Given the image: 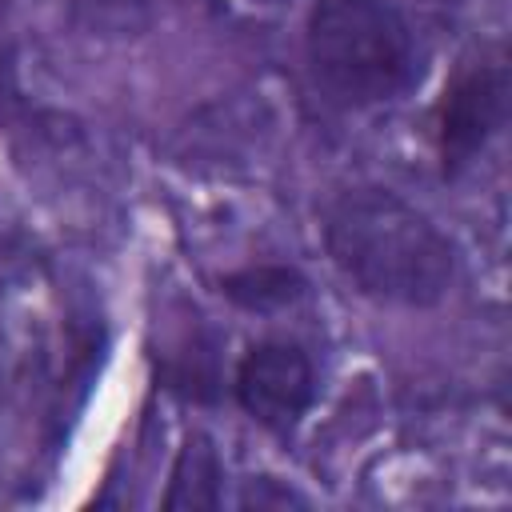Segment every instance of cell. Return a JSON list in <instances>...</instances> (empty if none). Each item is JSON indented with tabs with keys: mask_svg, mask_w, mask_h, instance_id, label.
Returning <instances> with one entry per match:
<instances>
[{
	"mask_svg": "<svg viewBox=\"0 0 512 512\" xmlns=\"http://www.w3.org/2000/svg\"><path fill=\"white\" fill-rule=\"evenodd\" d=\"M324 252L376 304L432 308L452 292L456 244L412 200L384 184H352L324 204Z\"/></svg>",
	"mask_w": 512,
	"mask_h": 512,
	"instance_id": "1",
	"label": "cell"
},
{
	"mask_svg": "<svg viewBox=\"0 0 512 512\" xmlns=\"http://www.w3.org/2000/svg\"><path fill=\"white\" fill-rule=\"evenodd\" d=\"M304 64L336 108H372L416 80V40L388 0H316L304 20Z\"/></svg>",
	"mask_w": 512,
	"mask_h": 512,
	"instance_id": "2",
	"label": "cell"
},
{
	"mask_svg": "<svg viewBox=\"0 0 512 512\" xmlns=\"http://www.w3.org/2000/svg\"><path fill=\"white\" fill-rule=\"evenodd\" d=\"M436 4H452V0H436Z\"/></svg>",
	"mask_w": 512,
	"mask_h": 512,
	"instance_id": "9",
	"label": "cell"
},
{
	"mask_svg": "<svg viewBox=\"0 0 512 512\" xmlns=\"http://www.w3.org/2000/svg\"><path fill=\"white\" fill-rule=\"evenodd\" d=\"M260 4H276V0H260Z\"/></svg>",
	"mask_w": 512,
	"mask_h": 512,
	"instance_id": "8",
	"label": "cell"
},
{
	"mask_svg": "<svg viewBox=\"0 0 512 512\" xmlns=\"http://www.w3.org/2000/svg\"><path fill=\"white\" fill-rule=\"evenodd\" d=\"M308 280L288 264H244L236 272L220 276V296L232 300L244 312H280L304 296Z\"/></svg>",
	"mask_w": 512,
	"mask_h": 512,
	"instance_id": "7",
	"label": "cell"
},
{
	"mask_svg": "<svg viewBox=\"0 0 512 512\" xmlns=\"http://www.w3.org/2000/svg\"><path fill=\"white\" fill-rule=\"evenodd\" d=\"M232 396L260 428L292 436L316 400V368L296 340H256L232 376Z\"/></svg>",
	"mask_w": 512,
	"mask_h": 512,
	"instance_id": "4",
	"label": "cell"
},
{
	"mask_svg": "<svg viewBox=\"0 0 512 512\" xmlns=\"http://www.w3.org/2000/svg\"><path fill=\"white\" fill-rule=\"evenodd\" d=\"M508 92L512 72L504 52L480 48L456 60L432 108V144L444 176H460L496 140V132L508 120Z\"/></svg>",
	"mask_w": 512,
	"mask_h": 512,
	"instance_id": "3",
	"label": "cell"
},
{
	"mask_svg": "<svg viewBox=\"0 0 512 512\" xmlns=\"http://www.w3.org/2000/svg\"><path fill=\"white\" fill-rule=\"evenodd\" d=\"M224 468L204 432H192L172 464V480L164 492V508H220L224 500Z\"/></svg>",
	"mask_w": 512,
	"mask_h": 512,
	"instance_id": "6",
	"label": "cell"
},
{
	"mask_svg": "<svg viewBox=\"0 0 512 512\" xmlns=\"http://www.w3.org/2000/svg\"><path fill=\"white\" fill-rule=\"evenodd\" d=\"M156 380L164 392L192 400V404H212L220 400V348L212 332L204 328H184L160 356H156Z\"/></svg>",
	"mask_w": 512,
	"mask_h": 512,
	"instance_id": "5",
	"label": "cell"
},
{
	"mask_svg": "<svg viewBox=\"0 0 512 512\" xmlns=\"http://www.w3.org/2000/svg\"><path fill=\"white\" fill-rule=\"evenodd\" d=\"M0 4H4V0H0Z\"/></svg>",
	"mask_w": 512,
	"mask_h": 512,
	"instance_id": "10",
	"label": "cell"
}]
</instances>
